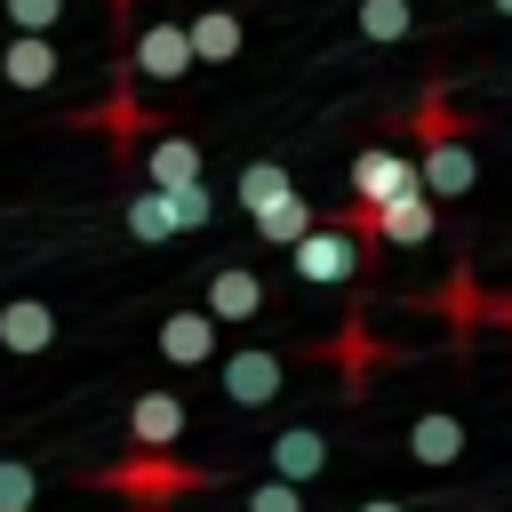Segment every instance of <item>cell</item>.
I'll use <instances>...</instances> for the list:
<instances>
[{"label":"cell","mask_w":512,"mask_h":512,"mask_svg":"<svg viewBox=\"0 0 512 512\" xmlns=\"http://www.w3.org/2000/svg\"><path fill=\"white\" fill-rule=\"evenodd\" d=\"M184 40H192V64H232L240 56V16L232 8H200L184 24Z\"/></svg>","instance_id":"cell-14"},{"label":"cell","mask_w":512,"mask_h":512,"mask_svg":"<svg viewBox=\"0 0 512 512\" xmlns=\"http://www.w3.org/2000/svg\"><path fill=\"white\" fill-rule=\"evenodd\" d=\"M56 72H64V56H56L48 32H16V40L0 48V80H8V88H48Z\"/></svg>","instance_id":"cell-11"},{"label":"cell","mask_w":512,"mask_h":512,"mask_svg":"<svg viewBox=\"0 0 512 512\" xmlns=\"http://www.w3.org/2000/svg\"><path fill=\"white\" fill-rule=\"evenodd\" d=\"M360 512H400V504H392V496H376V504H360Z\"/></svg>","instance_id":"cell-25"},{"label":"cell","mask_w":512,"mask_h":512,"mask_svg":"<svg viewBox=\"0 0 512 512\" xmlns=\"http://www.w3.org/2000/svg\"><path fill=\"white\" fill-rule=\"evenodd\" d=\"M32 496H40L32 464H0V512H32Z\"/></svg>","instance_id":"cell-22"},{"label":"cell","mask_w":512,"mask_h":512,"mask_svg":"<svg viewBox=\"0 0 512 512\" xmlns=\"http://www.w3.org/2000/svg\"><path fill=\"white\" fill-rule=\"evenodd\" d=\"M104 488H112V496H128L136 512H160V504L200 496V488H208V472H200V464H176L168 448H128V456L104 472Z\"/></svg>","instance_id":"cell-2"},{"label":"cell","mask_w":512,"mask_h":512,"mask_svg":"<svg viewBox=\"0 0 512 512\" xmlns=\"http://www.w3.org/2000/svg\"><path fill=\"white\" fill-rule=\"evenodd\" d=\"M320 464H328V440H320V432H304V424H296V432H280V440H272V480H296V488H304Z\"/></svg>","instance_id":"cell-17"},{"label":"cell","mask_w":512,"mask_h":512,"mask_svg":"<svg viewBox=\"0 0 512 512\" xmlns=\"http://www.w3.org/2000/svg\"><path fill=\"white\" fill-rule=\"evenodd\" d=\"M288 192H296V184H288V168H280V160H248V168H240V184H232V200H240L248 216H256V208H272V200H288Z\"/></svg>","instance_id":"cell-18"},{"label":"cell","mask_w":512,"mask_h":512,"mask_svg":"<svg viewBox=\"0 0 512 512\" xmlns=\"http://www.w3.org/2000/svg\"><path fill=\"white\" fill-rule=\"evenodd\" d=\"M432 192L416 184V192H400V200H384V208H344V232L360 240V248H424L432 240Z\"/></svg>","instance_id":"cell-3"},{"label":"cell","mask_w":512,"mask_h":512,"mask_svg":"<svg viewBox=\"0 0 512 512\" xmlns=\"http://www.w3.org/2000/svg\"><path fill=\"white\" fill-rule=\"evenodd\" d=\"M400 192H416V160L392 152V144H368V152L352 160V200H344V208H384V200H400Z\"/></svg>","instance_id":"cell-5"},{"label":"cell","mask_w":512,"mask_h":512,"mask_svg":"<svg viewBox=\"0 0 512 512\" xmlns=\"http://www.w3.org/2000/svg\"><path fill=\"white\" fill-rule=\"evenodd\" d=\"M408 32H416V8H408V0H360V40L392 48V40H408Z\"/></svg>","instance_id":"cell-19"},{"label":"cell","mask_w":512,"mask_h":512,"mask_svg":"<svg viewBox=\"0 0 512 512\" xmlns=\"http://www.w3.org/2000/svg\"><path fill=\"white\" fill-rule=\"evenodd\" d=\"M160 512H184V504H160Z\"/></svg>","instance_id":"cell-27"},{"label":"cell","mask_w":512,"mask_h":512,"mask_svg":"<svg viewBox=\"0 0 512 512\" xmlns=\"http://www.w3.org/2000/svg\"><path fill=\"white\" fill-rule=\"evenodd\" d=\"M408 456H416V464H456V456H464V424H456L448 408L416 416V424H408Z\"/></svg>","instance_id":"cell-15"},{"label":"cell","mask_w":512,"mask_h":512,"mask_svg":"<svg viewBox=\"0 0 512 512\" xmlns=\"http://www.w3.org/2000/svg\"><path fill=\"white\" fill-rule=\"evenodd\" d=\"M168 208H176V232H192V224H208V184H184V192H168Z\"/></svg>","instance_id":"cell-23"},{"label":"cell","mask_w":512,"mask_h":512,"mask_svg":"<svg viewBox=\"0 0 512 512\" xmlns=\"http://www.w3.org/2000/svg\"><path fill=\"white\" fill-rule=\"evenodd\" d=\"M496 8H504V16H512V0H496Z\"/></svg>","instance_id":"cell-26"},{"label":"cell","mask_w":512,"mask_h":512,"mask_svg":"<svg viewBox=\"0 0 512 512\" xmlns=\"http://www.w3.org/2000/svg\"><path fill=\"white\" fill-rule=\"evenodd\" d=\"M280 384H288V360H280V352H264V344L224 352V400H232V408H264Z\"/></svg>","instance_id":"cell-8"},{"label":"cell","mask_w":512,"mask_h":512,"mask_svg":"<svg viewBox=\"0 0 512 512\" xmlns=\"http://www.w3.org/2000/svg\"><path fill=\"white\" fill-rule=\"evenodd\" d=\"M144 184H152V192L200 184V144H192V136H168V120H160V136L144 144Z\"/></svg>","instance_id":"cell-9"},{"label":"cell","mask_w":512,"mask_h":512,"mask_svg":"<svg viewBox=\"0 0 512 512\" xmlns=\"http://www.w3.org/2000/svg\"><path fill=\"white\" fill-rule=\"evenodd\" d=\"M184 440V400L176 392H136L128 400V448H176Z\"/></svg>","instance_id":"cell-10"},{"label":"cell","mask_w":512,"mask_h":512,"mask_svg":"<svg viewBox=\"0 0 512 512\" xmlns=\"http://www.w3.org/2000/svg\"><path fill=\"white\" fill-rule=\"evenodd\" d=\"M240 504H248V512H304V488H296V480H256Z\"/></svg>","instance_id":"cell-21"},{"label":"cell","mask_w":512,"mask_h":512,"mask_svg":"<svg viewBox=\"0 0 512 512\" xmlns=\"http://www.w3.org/2000/svg\"><path fill=\"white\" fill-rule=\"evenodd\" d=\"M56 16H64V0H8V24L16 32H48Z\"/></svg>","instance_id":"cell-24"},{"label":"cell","mask_w":512,"mask_h":512,"mask_svg":"<svg viewBox=\"0 0 512 512\" xmlns=\"http://www.w3.org/2000/svg\"><path fill=\"white\" fill-rule=\"evenodd\" d=\"M128 72L136 80H184L192 72V40H184V24H136L128 32Z\"/></svg>","instance_id":"cell-4"},{"label":"cell","mask_w":512,"mask_h":512,"mask_svg":"<svg viewBox=\"0 0 512 512\" xmlns=\"http://www.w3.org/2000/svg\"><path fill=\"white\" fill-rule=\"evenodd\" d=\"M128 232H136V240H168V232H176L168 192H152V184H144V192H128Z\"/></svg>","instance_id":"cell-20"},{"label":"cell","mask_w":512,"mask_h":512,"mask_svg":"<svg viewBox=\"0 0 512 512\" xmlns=\"http://www.w3.org/2000/svg\"><path fill=\"white\" fill-rule=\"evenodd\" d=\"M312 224H320V216H312V200H304V192H288V200L256 208V240H264V248H296Z\"/></svg>","instance_id":"cell-16"},{"label":"cell","mask_w":512,"mask_h":512,"mask_svg":"<svg viewBox=\"0 0 512 512\" xmlns=\"http://www.w3.org/2000/svg\"><path fill=\"white\" fill-rule=\"evenodd\" d=\"M288 264H296V280H312V288H336V280H352V272H360V240H352V232H328V224H312V232L288 248Z\"/></svg>","instance_id":"cell-6"},{"label":"cell","mask_w":512,"mask_h":512,"mask_svg":"<svg viewBox=\"0 0 512 512\" xmlns=\"http://www.w3.org/2000/svg\"><path fill=\"white\" fill-rule=\"evenodd\" d=\"M160 360L168 368H208L216 360V320L208 312H168L160 320Z\"/></svg>","instance_id":"cell-12"},{"label":"cell","mask_w":512,"mask_h":512,"mask_svg":"<svg viewBox=\"0 0 512 512\" xmlns=\"http://www.w3.org/2000/svg\"><path fill=\"white\" fill-rule=\"evenodd\" d=\"M200 312H208L216 328H248V320H264V280H256L248 264H224V272H208Z\"/></svg>","instance_id":"cell-7"},{"label":"cell","mask_w":512,"mask_h":512,"mask_svg":"<svg viewBox=\"0 0 512 512\" xmlns=\"http://www.w3.org/2000/svg\"><path fill=\"white\" fill-rule=\"evenodd\" d=\"M0 344H8V352H48V344H56V312H48L40 296L0 304Z\"/></svg>","instance_id":"cell-13"},{"label":"cell","mask_w":512,"mask_h":512,"mask_svg":"<svg viewBox=\"0 0 512 512\" xmlns=\"http://www.w3.org/2000/svg\"><path fill=\"white\" fill-rule=\"evenodd\" d=\"M416 184L432 200H464L480 184V152H472V136H464V120H456L448 96L416 104Z\"/></svg>","instance_id":"cell-1"}]
</instances>
